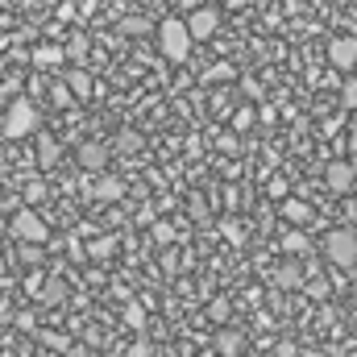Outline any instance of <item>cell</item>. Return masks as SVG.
<instances>
[{
	"mask_svg": "<svg viewBox=\"0 0 357 357\" xmlns=\"http://www.w3.org/2000/svg\"><path fill=\"white\" fill-rule=\"evenodd\" d=\"M303 291H307V295H312V299H328V291H333V287H328V282H324V278H320V274H312V278H307V282H303Z\"/></svg>",
	"mask_w": 357,
	"mask_h": 357,
	"instance_id": "cell-19",
	"label": "cell"
},
{
	"mask_svg": "<svg viewBox=\"0 0 357 357\" xmlns=\"http://www.w3.org/2000/svg\"><path fill=\"white\" fill-rule=\"evenodd\" d=\"M46 195H50L46 178H38V175H29V178H25V187H21V199H25V208H38V204H42Z\"/></svg>",
	"mask_w": 357,
	"mask_h": 357,
	"instance_id": "cell-14",
	"label": "cell"
},
{
	"mask_svg": "<svg viewBox=\"0 0 357 357\" xmlns=\"http://www.w3.org/2000/svg\"><path fill=\"white\" fill-rule=\"evenodd\" d=\"M108 158H112V150H108L104 142H96V137H84V142L75 146V162H79L84 171H91V175H104Z\"/></svg>",
	"mask_w": 357,
	"mask_h": 357,
	"instance_id": "cell-5",
	"label": "cell"
},
{
	"mask_svg": "<svg viewBox=\"0 0 357 357\" xmlns=\"http://www.w3.org/2000/svg\"><path fill=\"white\" fill-rule=\"evenodd\" d=\"M33 63H38V67H63V63H67V46L46 42V46H38V50H33Z\"/></svg>",
	"mask_w": 357,
	"mask_h": 357,
	"instance_id": "cell-13",
	"label": "cell"
},
{
	"mask_svg": "<svg viewBox=\"0 0 357 357\" xmlns=\"http://www.w3.org/2000/svg\"><path fill=\"white\" fill-rule=\"evenodd\" d=\"M274 282L282 287V291H299L307 278H303V270H299V262H282V266L274 270Z\"/></svg>",
	"mask_w": 357,
	"mask_h": 357,
	"instance_id": "cell-11",
	"label": "cell"
},
{
	"mask_svg": "<svg viewBox=\"0 0 357 357\" xmlns=\"http://www.w3.org/2000/svg\"><path fill=\"white\" fill-rule=\"evenodd\" d=\"M320 245H324V258L333 266H341V270L357 266V229H328Z\"/></svg>",
	"mask_w": 357,
	"mask_h": 357,
	"instance_id": "cell-3",
	"label": "cell"
},
{
	"mask_svg": "<svg viewBox=\"0 0 357 357\" xmlns=\"http://www.w3.org/2000/svg\"><path fill=\"white\" fill-rule=\"evenodd\" d=\"M250 125H254V112H250V108H241V112L233 116V129H250Z\"/></svg>",
	"mask_w": 357,
	"mask_h": 357,
	"instance_id": "cell-26",
	"label": "cell"
},
{
	"mask_svg": "<svg viewBox=\"0 0 357 357\" xmlns=\"http://www.w3.org/2000/svg\"><path fill=\"white\" fill-rule=\"evenodd\" d=\"M67 59H71V63H84V59H88V38H71V42H67Z\"/></svg>",
	"mask_w": 357,
	"mask_h": 357,
	"instance_id": "cell-20",
	"label": "cell"
},
{
	"mask_svg": "<svg viewBox=\"0 0 357 357\" xmlns=\"http://www.w3.org/2000/svg\"><path fill=\"white\" fill-rule=\"evenodd\" d=\"M129 357H154V349H150L146 341H133V345H129Z\"/></svg>",
	"mask_w": 357,
	"mask_h": 357,
	"instance_id": "cell-27",
	"label": "cell"
},
{
	"mask_svg": "<svg viewBox=\"0 0 357 357\" xmlns=\"http://www.w3.org/2000/svg\"><path fill=\"white\" fill-rule=\"evenodd\" d=\"M208 79H233V67H212Z\"/></svg>",
	"mask_w": 357,
	"mask_h": 357,
	"instance_id": "cell-28",
	"label": "cell"
},
{
	"mask_svg": "<svg viewBox=\"0 0 357 357\" xmlns=\"http://www.w3.org/2000/svg\"><path fill=\"white\" fill-rule=\"evenodd\" d=\"M8 229H13V237H17V241H25V245H42V241L50 237V225H46L33 208H17Z\"/></svg>",
	"mask_w": 357,
	"mask_h": 357,
	"instance_id": "cell-4",
	"label": "cell"
},
{
	"mask_svg": "<svg viewBox=\"0 0 357 357\" xmlns=\"http://www.w3.org/2000/svg\"><path fill=\"white\" fill-rule=\"evenodd\" d=\"M125 324H129V328H146V312H142V303H129V307H125Z\"/></svg>",
	"mask_w": 357,
	"mask_h": 357,
	"instance_id": "cell-22",
	"label": "cell"
},
{
	"mask_svg": "<svg viewBox=\"0 0 357 357\" xmlns=\"http://www.w3.org/2000/svg\"><path fill=\"white\" fill-rule=\"evenodd\" d=\"M42 278H46V274H29V278H25V291H38V287H42Z\"/></svg>",
	"mask_w": 357,
	"mask_h": 357,
	"instance_id": "cell-33",
	"label": "cell"
},
{
	"mask_svg": "<svg viewBox=\"0 0 357 357\" xmlns=\"http://www.w3.org/2000/svg\"><path fill=\"white\" fill-rule=\"evenodd\" d=\"M154 237L158 241H171V225H154Z\"/></svg>",
	"mask_w": 357,
	"mask_h": 357,
	"instance_id": "cell-32",
	"label": "cell"
},
{
	"mask_svg": "<svg viewBox=\"0 0 357 357\" xmlns=\"http://www.w3.org/2000/svg\"><path fill=\"white\" fill-rule=\"evenodd\" d=\"M354 142H357V121H354Z\"/></svg>",
	"mask_w": 357,
	"mask_h": 357,
	"instance_id": "cell-35",
	"label": "cell"
},
{
	"mask_svg": "<svg viewBox=\"0 0 357 357\" xmlns=\"http://www.w3.org/2000/svg\"><path fill=\"white\" fill-rule=\"evenodd\" d=\"M54 100H59V104H71V100H75V96H71V91H67V84H59V88H54Z\"/></svg>",
	"mask_w": 357,
	"mask_h": 357,
	"instance_id": "cell-30",
	"label": "cell"
},
{
	"mask_svg": "<svg viewBox=\"0 0 357 357\" xmlns=\"http://www.w3.org/2000/svg\"><path fill=\"white\" fill-rule=\"evenodd\" d=\"M121 142H125V146H129V150H137V146H142V137H137V133H129V129H125V133H121Z\"/></svg>",
	"mask_w": 357,
	"mask_h": 357,
	"instance_id": "cell-31",
	"label": "cell"
},
{
	"mask_svg": "<svg viewBox=\"0 0 357 357\" xmlns=\"http://www.w3.org/2000/svg\"><path fill=\"white\" fill-rule=\"evenodd\" d=\"M112 250H116V241H112V237H100V241H91V258H108V254H112Z\"/></svg>",
	"mask_w": 357,
	"mask_h": 357,
	"instance_id": "cell-23",
	"label": "cell"
},
{
	"mask_svg": "<svg viewBox=\"0 0 357 357\" xmlns=\"http://www.w3.org/2000/svg\"><path fill=\"white\" fill-rule=\"evenodd\" d=\"M328 63H333L337 71H354L357 67V38H349V33L328 38Z\"/></svg>",
	"mask_w": 357,
	"mask_h": 357,
	"instance_id": "cell-7",
	"label": "cell"
},
{
	"mask_svg": "<svg viewBox=\"0 0 357 357\" xmlns=\"http://www.w3.org/2000/svg\"><path fill=\"white\" fill-rule=\"evenodd\" d=\"M341 100H345V108L357 112V79H345V91H341Z\"/></svg>",
	"mask_w": 357,
	"mask_h": 357,
	"instance_id": "cell-25",
	"label": "cell"
},
{
	"mask_svg": "<svg viewBox=\"0 0 357 357\" xmlns=\"http://www.w3.org/2000/svg\"><path fill=\"white\" fill-rule=\"evenodd\" d=\"M225 316H229V303H225V299H216V303H212V320H225Z\"/></svg>",
	"mask_w": 357,
	"mask_h": 357,
	"instance_id": "cell-29",
	"label": "cell"
},
{
	"mask_svg": "<svg viewBox=\"0 0 357 357\" xmlns=\"http://www.w3.org/2000/svg\"><path fill=\"white\" fill-rule=\"evenodd\" d=\"M84 195H91V199H100V204H112V199H121L125 195V178H116V175H96L84 183Z\"/></svg>",
	"mask_w": 357,
	"mask_h": 357,
	"instance_id": "cell-8",
	"label": "cell"
},
{
	"mask_svg": "<svg viewBox=\"0 0 357 357\" xmlns=\"http://www.w3.org/2000/svg\"><path fill=\"white\" fill-rule=\"evenodd\" d=\"M42 129V112H38V104L29 100V96H17L8 108H4V137H29V133H38Z\"/></svg>",
	"mask_w": 357,
	"mask_h": 357,
	"instance_id": "cell-2",
	"label": "cell"
},
{
	"mask_svg": "<svg viewBox=\"0 0 357 357\" xmlns=\"http://www.w3.org/2000/svg\"><path fill=\"white\" fill-rule=\"evenodd\" d=\"M220 229H225V237H229V241H233V245H241V241H245V229H241V225H237V220H225V225H220Z\"/></svg>",
	"mask_w": 357,
	"mask_h": 357,
	"instance_id": "cell-24",
	"label": "cell"
},
{
	"mask_svg": "<svg viewBox=\"0 0 357 357\" xmlns=\"http://www.w3.org/2000/svg\"><path fill=\"white\" fill-rule=\"evenodd\" d=\"M324 183H328V191L345 195V191L357 183V167L354 162H328V167H324Z\"/></svg>",
	"mask_w": 357,
	"mask_h": 357,
	"instance_id": "cell-9",
	"label": "cell"
},
{
	"mask_svg": "<svg viewBox=\"0 0 357 357\" xmlns=\"http://www.w3.org/2000/svg\"><path fill=\"white\" fill-rule=\"evenodd\" d=\"M59 158H63V142L50 133H38V167L50 171V167H59Z\"/></svg>",
	"mask_w": 357,
	"mask_h": 357,
	"instance_id": "cell-10",
	"label": "cell"
},
{
	"mask_svg": "<svg viewBox=\"0 0 357 357\" xmlns=\"http://www.w3.org/2000/svg\"><path fill=\"white\" fill-rule=\"evenodd\" d=\"M216 349L225 357H237L241 354V333H220V337H216Z\"/></svg>",
	"mask_w": 357,
	"mask_h": 357,
	"instance_id": "cell-17",
	"label": "cell"
},
{
	"mask_svg": "<svg viewBox=\"0 0 357 357\" xmlns=\"http://www.w3.org/2000/svg\"><path fill=\"white\" fill-rule=\"evenodd\" d=\"M216 25H220V8H212V4H199V8L187 17V33H191V42L212 38V33H216Z\"/></svg>",
	"mask_w": 357,
	"mask_h": 357,
	"instance_id": "cell-6",
	"label": "cell"
},
{
	"mask_svg": "<svg viewBox=\"0 0 357 357\" xmlns=\"http://www.w3.org/2000/svg\"><path fill=\"white\" fill-rule=\"evenodd\" d=\"M146 29H150V21H146V17H125V21H121V33H133V38H137V33H146Z\"/></svg>",
	"mask_w": 357,
	"mask_h": 357,
	"instance_id": "cell-21",
	"label": "cell"
},
{
	"mask_svg": "<svg viewBox=\"0 0 357 357\" xmlns=\"http://www.w3.org/2000/svg\"><path fill=\"white\" fill-rule=\"evenodd\" d=\"M312 357H324V354H312Z\"/></svg>",
	"mask_w": 357,
	"mask_h": 357,
	"instance_id": "cell-36",
	"label": "cell"
},
{
	"mask_svg": "<svg viewBox=\"0 0 357 357\" xmlns=\"http://www.w3.org/2000/svg\"><path fill=\"white\" fill-rule=\"evenodd\" d=\"M225 4H229V8H233V4H250V0H225Z\"/></svg>",
	"mask_w": 357,
	"mask_h": 357,
	"instance_id": "cell-34",
	"label": "cell"
},
{
	"mask_svg": "<svg viewBox=\"0 0 357 357\" xmlns=\"http://www.w3.org/2000/svg\"><path fill=\"white\" fill-rule=\"evenodd\" d=\"M191 46H195V42H191L183 17H167V21L158 25V50H162L167 63H187V59H191Z\"/></svg>",
	"mask_w": 357,
	"mask_h": 357,
	"instance_id": "cell-1",
	"label": "cell"
},
{
	"mask_svg": "<svg viewBox=\"0 0 357 357\" xmlns=\"http://www.w3.org/2000/svg\"><path fill=\"white\" fill-rule=\"evenodd\" d=\"M67 91H71L75 100H91V75L84 67H71V71H67Z\"/></svg>",
	"mask_w": 357,
	"mask_h": 357,
	"instance_id": "cell-12",
	"label": "cell"
},
{
	"mask_svg": "<svg viewBox=\"0 0 357 357\" xmlns=\"http://www.w3.org/2000/svg\"><path fill=\"white\" fill-rule=\"evenodd\" d=\"M282 250H287L291 258H299V254H307V233H303V229H291V233L282 237Z\"/></svg>",
	"mask_w": 357,
	"mask_h": 357,
	"instance_id": "cell-16",
	"label": "cell"
},
{
	"mask_svg": "<svg viewBox=\"0 0 357 357\" xmlns=\"http://www.w3.org/2000/svg\"><path fill=\"white\" fill-rule=\"evenodd\" d=\"M282 216H287L291 225H307V220H312V208H307L303 199H282Z\"/></svg>",
	"mask_w": 357,
	"mask_h": 357,
	"instance_id": "cell-15",
	"label": "cell"
},
{
	"mask_svg": "<svg viewBox=\"0 0 357 357\" xmlns=\"http://www.w3.org/2000/svg\"><path fill=\"white\" fill-rule=\"evenodd\" d=\"M63 295H67L63 278H46V287H42V303H63Z\"/></svg>",
	"mask_w": 357,
	"mask_h": 357,
	"instance_id": "cell-18",
	"label": "cell"
}]
</instances>
